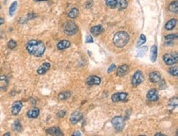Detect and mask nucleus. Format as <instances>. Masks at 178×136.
Returning <instances> with one entry per match:
<instances>
[{
	"label": "nucleus",
	"mask_w": 178,
	"mask_h": 136,
	"mask_svg": "<svg viewBox=\"0 0 178 136\" xmlns=\"http://www.w3.org/2000/svg\"><path fill=\"white\" fill-rule=\"evenodd\" d=\"M26 49L30 54L40 57L44 53L45 46L41 41L30 40L26 44Z\"/></svg>",
	"instance_id": "obj_1"
},
{
	"label": "nucleus",
	"mask_w": 178,
	"mask_h": 136,
	"mask_svg": "<svg viewBox=\"0 0 178 136\" xmlns=\"http://www.w3.org/2000/svg\"><path fill=\"white\" fill-rule=\"evenodd\" d=\"M130 40V36L125 31H119L113 37V44L117 48H123Z\"/></svg>",
	"instance_id": "obj_2"
},
{
	"label": "nucleus",
	"mask_w": 178,
	"mask_h": 136,
	"mask_svg": "<svg viewBox=\"0 0 178 136\" xmlns=\"http://www.w3.org/2000/svg\"><path fill=\"white\" fill-rule=\"evenodd\" d=\"M63 30H63L64 33L67 34V35L71 36V35H74V34L77 33L78 27H77V26L75 25V23L74 21H67L64 25Z\"/></svg>",
	"instance_id": "obj_3"
},
{
	"label": "nucleus",
	"mask_w": 178,
	"mask_h": 136,
	"mask_svg": "<svg viewBox=\"0 0 178 136\" xmlns=\"http://www.w3.org/2000/svg\"><path fill=\"white\" fill-rule=\"evenodd\" d=\"M112 126L115 128L117 131H122L124 129L125 126V120L122 116H115L112 120Z\"/></svg>",
	"instance_id": "obj_4"
},
{
	"label": "nucleus",
	"mask_w": 178,
	"mask_h": 136,
	"mask_svg": "<svg viewBox=\"0 0 178 136\" xmlns=\"http://www.w3.org/2000/svg\"><path fill=\"white\" fill-rule=\"evenodd\" d=\"M144 81V75L141 71H137L135 72V74L132 76L131 79V84L133 86L136 87L139 85H140L142 82Z\"/></svg>",
	"instance_id": "obj_5"
},
{
	"label": "nucleus",
	"mask_w": 178,
	"mask_h": 136,
	"mask_svg": "<svg viewBox=\"0 0 178 136\" xmlns=\"http://www.w3.org/2000/svg\"><path fill=\"white\" fill-rule=\"evenodd\" d=\"M163 61L167 65H174L178 61L177 54L167 53L163 56Z\"/></svg>",
	"instance_id": "obj_6"
},
{
	"label": "nucleus",
	"mask_w": 178,
	"mask_h": 136,
	"mask_svg": "<svg viewBox=\"0 0 178 136\" xmlns=\"http://www.w3.org/2000/svg\"><path fill=\"white\" fill-rule=\"evenodd\" d=\"M127 97H128V94L126 93H116L112 96V100L114 102L125 101Z\"/></svg>",
	"instance_id": "obj_7"
},
{
	"label": "nucleus",
	"mask_w": 178,
	"mask_h": 136,
	"mask_svg": "<svg viewBox=\"0 0 178 136\" xmlns=\"http://www.w3.org/2000/svg\"><path fill=\"white\" fill-rule=\"evenodd\" d=\"M150 80L152 83H160L162 81V75L157 71H153L150 74Z\"/></svg>",
	"instance_id": "obj_8"
},
{
	"label": "nucleus",
	"mask_w": 178,
	"mask_h": 136,
	"mask_svg": "<svg viewBox=\"0 0 178 136\" xmlns=\"http://www.w3.org/2000/svg\"><path fill=\"white\" fill-rule=\"evenodd\" d=\"M147 98H148V100L152 101V102L157 101L158 99V93H157V90L154 88L150 89L147 94Z\"/></svg>",
	"instance_id": "obj_9"
},
{
	"label": "nucleus",
	"mask_w": 178,
	"mask_h": 136,
	"mask_svg": "<svg viewBox=\"0 0 178 136\" xmlns=\"http://www.w3.org/2000/svg\"><path fill=\"white\" fill-rule=\"evenodd\" d=\"M83 115L79 112H75L71 114V116L70 117V121L71 122V124L75 125L77 122H79L81 119H82Z\"/></svg>",
	"instance_id": "obj_10"
},
{
	"label": "nucleus",
	"mask_w": 178,
	"mask_h": 136,
	"mask_svg": "<svg viewBox=\"0 0 178 136\" xmlns=\"http://www.w3.org/2000/svg\"><path fill=\"white\" fill-rule=\"evenodd\" d=\"M128 71H129V67L127 65L124 64V65H122V66H120L119 67L117 68L116 75L119 77H122V76L127 74Z\"/></svg>",
	"instance_id": "obj_11"
},
{
	"label": "nucleus",
	"mask_w": 178,
	"mask_h": 136,
	"mask_svg": "<svg viewBox=\"0 0 178 136\" xmlns=\"http://www.w3.org/2000/svg\"><path fill=\"white\" fill-rule=\"evenodd\" d=\"M100 82H101V79L99 76H96V75H90L86 81V83L89 85H98L100 84Z\"/></svg>",
	"instance_id": "obj_12"
},
{
	"label": "nucleus",
	"mask_w": 178,
	"mask_h": 136,
	"mask_svg": "<svg viewBox=\"0 0 178 136\" xmlns=\"http://www.w3.org/2000/svg\"><path fill=\"white\" fill-rule=\"evenodd\" d=\"M21 108H22V102L17 101L14 102L12 106V113L13 115H17L20 112Z\"/></svg>",
	"instance_id": "obj_13"
},
{
	"label": "nucleus",
	"mask_w": 178,
	"mask_h": 136,
	"mask_svg": "<svg viewBox=\"0 0 178 136\" xmlns=\"http://www.w3.org/2000/svg\"><path fill=\"white\" fill-rule=\"evenodd\" d=\"M49 68H50V63L44 62V63H43L41 66L37 69V72L40 75H43V74L46 73L48 71V70H49Z\"/></svg>",
	"instance_id": "obj_14"
},
{
	"label": "nucleus",
	"mask_w": 178,
	"mask_h": 136,
	"mask_svg": "<svg viewBox=\"0 0 178 136\" xmlns=\"http://www.w3.org/2000/svg\"><path fill=\"white\" fill-rule=\"evenodd\" d=\"M8 85V81L5 75H0V90L6 89Z\"/></svg>",
	"instance_id": "obj_15"
},
{
	"label": "nucleus",
	"mask_w": 178,
	"mask_h": 136,
	"mask_svg": "<svg viewBox=\"0 0 178 136\" xmlns=\"http://www.w3.org/2000/svg\"><path fill=\"white\" fill-rule=\"evenodd\" d=\"M157 57V48L156 45H153L151 47L150 50V60L151 61L154 62L156 61Z\"/></svg>",
	"instance_id": "obj_16"
},
{
	"label": "nucleus",
	"mask_w": 178,
	"mask_h": 136,
	"mask_svg": "<svg viewBox=\"0 0 178 136\" xmlns=\"http://www.w3.org/2000/svg\"><path fill=\"white\" fill-rule=\"evenodd\" d=\"M103 31V28L101 26H93V27L90 29L91 34H93V35H95V36L99 35Z\"/></svg>",
	"instance_id": "obj_17"
},
{
	"label": "nucleus",
	"mask_w": 178,
	"mask_h": 136,
	"mask_svg": "<svg viewBox=\"0 0 178 136\" xmlns=\"http://www.w3.org/2000/svg\"><path fill=\"white\" fill-rule=\"evenodd\" d=\"M71 46V43L68 40H62L60 41L58 44V48L59 50H63V49H66V48H68Z\"/></svg>",
	"instance_id": "obj_18"
},
{
	"label": "nucleus",
	"mask_w": 178,
	"mask_h": 136,
	"mask_svg": "<svg viewBox=\"0 0 178 136\" xmlns=\"http://www.w3.org/2000/svg\"><path fill=\"white\" fill-rule=\"evenodd\" d=\"M47 133L53 135H62V132L58 127H52L47 129Z\"/></svg>",
	"instance_id": "obj_19"
},
{
	"label": "nucleus",
	"mask_w": 178,
	"mask_h": 136,
	"mask_svg": "<svg viewBox=\"0 0 178 136\" xmlns=\"http://www.w3.org/2000/svg\"><path fill=\"white\" fill-rule=\"evenodd\" d=\"M40 114V110L37 108H34L33 109H30L27 112V116L30 118H36L38 117Z\"/></svg>",
	"instance_id": "obj_20"
},
{
	"label": "nucleus",
	"mask_w": 178,
	"mask_h": 136,
	"mask_svg": "<svg viewBox=\"0 0 178 136\" xmlns=\"http://www.w3.org/2000/svg\"><path fill=\"white\" fill-rule=\"evenodd\" d=\"M177 24V20L176 19H171V20H168L167 22V24L165 25V29L167 30H171L173 28L176 26Z\"/></svg>",
	"instance_id": "obj_21"
},
{
	"label": "nucleus",
	"mask_w": 178,
	"mask_h": 136,
	"mask_svg": "<svg viewBox=\"0 0 178 136\" xmlns=\"http://www.w3.org/2000/svg\"><path fill=\"white\" fill-rule=\"evenodd\" d=\"M78 15H79V10L74 7L70 11V13H68V17L71 18V19H75L78 17Z\"/></svg>",
	"instance_id": "obj_22"
},
{
	"label": "nucleus",
	"mask_w": 178,
	"mask_h": 136,
	"mask_svg": "<svg viewBox=\"0 0 178 136\" xmlns=\"http://www.w3.org/2000/svg\"><path fill=\"white\" fill-rule=\"evenodd\" d=\"M177 1H175V2H172L171 4L169 5V11L171 13H177L178 11V4Z\"/></svg>",
	"instance_id": "obj_23"
},
{
	"label": "nucleus",
	"mask_w": 178,
	"mask_h": 136,
	"mask_svg": "<svg viewBox=\"0 0 178 136\" xmlns=\"http://www.w3.org/2000/svg\"><path fill=\"white\" fill-rule=\"evenodd\" d=\"M177 106V97L171 98V100L169 101V102H168V108H170V110L174 109Z\"/></svg>",
	"instance_id": "obj_24"
},
{
	"label": "nucleus",
	"mask_w": 178,
	"mask_h": 136,
	"mask_svg": "<svg viewBox=\"0 0 178 136\" xmlns=\"http://www.w3.org/2000/svg\"><path fill=\"white\" fill-rule=\"evenodd\" d=\"M147 51H148V47H147V46L141 47V48L138 50L136 57H143V56H144L145 53H147Z\"/></svg>",
	"instance_id": "obj_25"
},
{
	"label": "nucleus",
	"mask_w": 178,
	"mask_h": 136,
	"mask_svg": "<svg viewBox=\"0 0 178 136\" xmlns=\"http://www.w3.org/2000/svg\"><path fill=\"white\" fill-rule=\"evenodd\" d=\"M116 4L121 9L126 8L127 7V0H116Z\"/></svg>",
	"instance_id": "obj_26"
},
{
	"label": "nucleus",
	"mask_w": 178,
	"mask_h": 136,
	"mask_svg": "<svg viewBox=\"0 0 178 136\" xmlns=\"http://www.w3.org/2000/svg\"><path fill=\"white\" fill-rule=\"evenodd\" d=\"M17 2L15 1L11 4V6L9 7V14H10V16H13L14 13L17 10Z\"/></svg>",
	"instance_id": "obj_27"
},
{
	"label": "nucleus",
	"mask_w": 178,
	"mask_h": 136,
	"mask_svg": "<svg viewBox=\"0 0 178 136\" xmlns=\"http://www.w3.org/2000/svg\"><path fill=\"white\" fill-rule=\"evenodd\" d=\"M106 5L110 8H115L117 6L116 0H105Z\"/></svg>",
	"instance_id": "obj_28"
},
{
	"label": "nucleus",
	"mask_w": 178,
	"mask_h": 136,
	"mask_svg": "<svg viewBox=\"0 0 178 136\" xmlns=\"http://www.w3.org/2000/svg\"><path fill=\"white\" fill-rule=\"evenodd\" d=\"M145 42H146V37H145V35H144V34H140V36L139 40H138V41H137L136 47H140V46H141L142 44H144Z\"/></svg>",
	"instance_id": "obj_29"
},
{
	"label": "nucleus",
	"mask_w": 178,
	"mask_h": 136,
	"mask_svg": "<svg viewBox=\"0 0 178 136\" xmlns=\"http://www.w3.org/2000/svg\"><path fill=\"white\" fill-rule=\"evenodd\" d=\"M70 96H71V93H69V92L61 93L58 95V99L59 100H65V99H67L68 98H70Z\"/></svg>",
	"instance_id": "obj_30"
},
{
	"label": "nucleus",
	"mask_w": 178,
	"mask_h": 136,
	"mask_svg": "<svg viewBox=\"0 0 178 136\" xmlns=\"http://www.w3.org/2000/svg\"><path fill=\"white\" fill-rule=\"evenodd\" d=\"M169 73L171 75H174V76H177L178 75V68L177 67H172L169 70H168Z\"/></svg>",
	"instance_id": "obj_31"
},
{
	"label": "nucleus",
	"mask_w": 178,
	"mask_h": 136,
	"mask_svg": "<svg viewBox=\"0 0 178 136\" xmlns=\"http://www.w3.org/2000/svg\"><path fill=\"white\" fill-rule=\"evenodd\" d=\"M13 129L15 130H17V131H18V132H20L21 130V125L20 122H19V121H16L13 124Z\"/></svg>",
	"instance_id": "obj_32"
},
{
	"label": "nucleus",
	"mask_w": 178,
	"mask_h": 136,
	"mask_svg": "<svg viewBox=\"0 0 178 136\" xmlns=\"http://www.w3.org/2000/svg\"><path fill=\"white\" fill-rule=\"evenodd\" d=\"M16 46H17V43H16V41L13 40L7 43V47L10 49H13V48H16Z\"/></svg>",
	"instance_id": "obj_33"
},
{
	"label": "nucleus",
	"mask_w": 178,
	"mask_h": 136,
	"mask_svg": "<svg viewBox=\"0 0 178 136\" xmlns=\"http://www.w3.org/2000/svg\"><path fill=\"white\" fill-rule=\"evenodd\" d=\"M177 38V34H169V35H167L165 36V40H173Z\"/></svg>",
	"instance_id": "obj_34"
},
{
	"label": "nucleus",
	"mask_w": 178,
	"mask_h": 136,
	"mask_svg": "<svg viewBox=\"0 0 178 136\" xmlns=\"http://www.w3.org/2000/svg\"><path fill=\"white\" fill-rule=\"evenodd\" d=\"M115 69H116V65H115V64H111L110 67H109V69H108V73L112 72Z\"/></svg>",
	"instance_id": "obj_35"
},
{
	"label": "nucleus",
	"mask_w": 178,
	"mask_h": 136,
	"mask_svg": "<svg viewBox=\"0 0 178 136\" xmlns=\"http://www.w3.org/2000/svg\"><path fill=\"white\" fill-rule=\"evenodd\" d=\"M93 42H94V40H93V38H92V37H91V36H90V35H88V36H87V37H86V40H85V43H87V44H88V43H93Z\"/></svg>",
	"instance_id": "obj_36"
},
{
	"label": "nucleus",
	"mask_w": 178,
	"mask_h": 136,
	"mask_svg": "<svg viewBox=\"0 0 178 136\" xmlns=\"http://www.w3.org/2000/svg\"><path fill=\"white\" fill-rule=\"evenodd\" d=\"M65 113H66V112H65L64 111H63V112H62V111H61V112H60L58 114V116H59V117H62V116H65Z\"/></svg>",
	"instance_id": "obj_37"
},
{
	"label": "nucleus",
	"mask_w": 178,
	"mask_h": 136,
	"mask_svg": "<svg viewBox=\"0 0 178 136\" xmlns=\"http://www.w3.org/2000/svg\"><path fill=\"white\" fill-rule=\"evenodd\" d=\"M73 135H76V136L82 135H81V132H79V131H76V132H75V133H74Z\"/></svg>",
	"instance_id": "obj_38"
},
{
	"label": "nucleus",
	"mask_w": 178,
	"mask_h": 136,
	"mask_svg": "<svg viewBox=\"0 0 178 136\" xmlns=\"http://www.w3.org/2000/svg\"><path fill=\"white\" fill-rule=\"evenodd\" d=\"M4 23V19L3 18H0V26L3 25Z\"/></svg>",
	"instance_id": "obj_39"
},
{
	"label": "nucleus",
	"mask_w": 178,
	"mask_h": 136,
	"mask_svg": "<svg viewBox=\"0 0 178 136\" xmlns=\"http://www.w3.org/2000/svg\"><path fill=\"white\" fill-rule=\"evenodd\" d=\"M35 2H42V1H48V0H34Z\"/></svg>",
	"instance_id": "obj_40"
},
{
	"label": "nucleus",
	"mask_w": 178,
	"mask_h": 136,
	"mask_svg": "<svg viewBox=\"0 0 178 136\" xmlns=\"http://www.w3.org/2000/svg\"><path fill=\"white\" fill-rule=\"evenodd\" d=\"M159 135H163L161 133H157V134H156V136H159Z\"/></svg>",
	"instance_id": "obj_41"
},
{
	"label": "nucleus",
	"mask_w": 178,
	"mask_h": 136,
	"mask_svg": "<svg viewBox=\"0 0 178 136\" xmlns=\"http://www.w3.org/2000/svg\"><path fill=\"white\" fill-rule=\"evenodd\" d=\"M10 135V133L8 132V133H6V134H5L4 135H5V136H7V135Z\"/></svg>",
	"instance_id": "obj_42"
},
{
	"label": "nucleus",
	"mask_w": 178,
	"mask_h": 136,
	"mask_svg": "<svg viewBox=\"0 0 178 136\" xmlns=\"http://www.w3.org/2000/svg\"><path fill=\"white\" fill-rule=\"evenodd\" d=\"M0 9H1V7H0Z\"/></svg>",
	"instance_id": "obj_43"
}]
</instances>
